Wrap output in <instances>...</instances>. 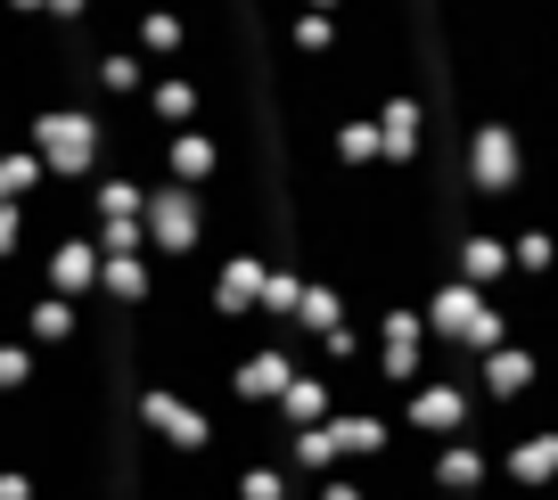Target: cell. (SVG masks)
<instances>
[{
	"mask_svg": "<svg viewBox=\"0 0 558 500\" xmlns=\"http://www.w3.org/2000/svg\"><path fill=\"white\" fill-rule=\"evenodd\" d=\"M296 9H320V17H329V9H337V0H296Z\"/></svg>",
	"mask_w": 558,
	"mask_h": 500,
	"instance_id": "cell-27",
	"label": "cell"
},
{
	"mask_svg": "<svg viewBox=\"0 0 558 500\" xmlns=\"http://www.w3.org/2000/svg\"><path fill=\"white\" fill-rule=\"evenodd\" d=\"M132 418H140L148 435H157L165 451H181V460H197V451L214 443V411H206L197 394H181V386H165V378H157V386H140Z\"/></svg>",
	"mask_w": 558,
	"mask_h": 500,
	"instance_id": "cell-3",
	"label": "cell"
},
{
	"mask_svg": "<svg viewBox=\"0 0 558 500\" xmlns=\"http://www.w3.org/2000/svg\"><path fill=\"white\" fill-rule=\"evenodd\" d=\"M313 500H369V492H362V484H353V476H329V484H320Z\"/></svg>",
	"mask_w": 558,
	"mask_h": 500,
	"instance_id": "cell-25",
	"label": "cell"
},
{
	"mask_svg": "<svg viewBox=\"0 0 558 500\" xmlns=\"http://www.w3.org/2000/svg\"><path fill=\"white\" fill-rule=\"evenodd\" d=\"M288 41H296L304 58H329L337 50V25L320 17V9H296V17H288Z\"/></svg>",
	"mask_w": 558,
	"mask_h": 500,
	"instance_id": "cell-18",
	"label": "cell"
},
{
	"mask_svg": "<svg viewBox=\"0 0 558 500\" xmlns=\"http://www.w3.org/2000/svg\"><path fill=\"white\" fill-rule=\"evenodd\" d=\"M214 173H222V139H214L206 123H181V132H165L157 181H181V190H206Z\"/></svg>",
	"mask_w": 558,
	"mask_h": 500,
	"instance_id": "cell-7",
	"label": "cell"
},
{
	"mask_svg": "<svg viewBox=\"0 0 558 500\" xmlns=\"http://www.w3.org/2000/svg\"><path fill=\"white\" fill-rule=\"evenodd\" d=\"M41 190H50V173H41V156L25 148V139H0V206H34Z\"/></svg>",
	"mask_w": 558,
	"mask_h": 500,
	"instance_id": "cell-12",
	"label": "cell"
},
{
	"mask_svg": "<svg viewBox=\"0 0 558 500\" xmlns=\"http://www.w3.org/2000/svg\"><path fill=\"white\" fill-rule=\"evenodd\" d=\"M34 246V206H0V263H17Z\"/></svg>",
	"mask_w": 558,
	"mask_h": 500,
	"instance_id": "cell-20",
	"label": "cell"
},
{
	"mask_svg": "<svg viewBox=\"0 0 558 500\" xmlns=\"http://www.w3.org/2000/svg\"><path fill=\"white\" fill-rule=\"evenodd\" d=\"M329 402H337L329 378H320V369H296V378H288V394L271 402V418L296 435V427H320V418H329Z\"/></svg>",
	"mask_w": 558,
	"mask_h": 500,
	"instance_id": "cell-11",
	"label": "cell"
},
{
	"mask_svg": "<svg viewBox=\"0 0 558 500\" xmlns=\"http://www.w3.org/2000/svg\"><path fill=\"white\" fill-rule=\"evenodd\" d=\"M17 337H25L34 353H66L74 337H83V304H66V295L34 288V295H25V312H17Z\"/></svg>",
	"mask_w": 558,
	"mask_h": 500,
	"instance_id": "cell-8",
	"label": "cell"
},
{
	"mask_svg": "<svg viewBox=\"0 0 558 500\" xmlns=\"http://www.w3.org/2000/svg\"><path fill=\"white\" fill-rule=\"evenodd\" d=\"M41 17H50V25H83V17H90V0H50Z\"/></svg>",
	"mask_w": 558,
	"mask_h": 500,
	"instance_id": "cell-24",
	"label": "cell"
},
{
	"mask_svg": "<svg viewBox=\"0 0 558 500\" xmlns=\"http://www.w3.org/2000/svg\"><path fill=\"white\" fill-rule=\"evenodd\" d=\"M25 148L41 156V173L66 181V190H83L90 173L107 164V132H99V107L90 99H41L34 115H25Z\"/></svg>",
	"mask_w": 558,
	"mask_h": 500,
	"instance_id": "cell-1",
	"label": "cell"
},
{
	"mask_svg": "<svg viewBox=\"0 0 558 500\" xmlns=\"http://www.w3.org/2000/svg\"><path fill=\"white\" fill-rule=\"evenodd\" d=\"M41 9H50V0H0V17H17V25H34Z\"/></svg>",
	"mask_w": 558,
	"mask_h": 500,
	"instance_id": "cell-26",
	"label": "cell"
},
{
	"mask_svg": "<svg viewBox=\"0 0 558 500\" xmlns=\"http://www.w3.org/2000/svg\"><path fill=\"white\" fill-rule=\"evenodd\" d=\"M34 378H41V353L25 337H0V394H25Z\"/></svg>",
	"mask_w": 558,
	"mask_h": 500,
	"instance_id": "cell-15",
	"label": "cell"
},
{
	"mask_svg": "<svg viewBox=\"0 0 558 500\" xmlns=\"http://www.w3.org/2000/svg\"><path fill=\"white\" fill-rule=\"evenodd\" d=\"M140 107H148V123H157V132H181V123H197V115H206V90H197L181 66H165V74H148Z\"/></svg>",
	"mask_w": 558,
	"mask_h": 500,
	"instance_id": "cell-10",
	"label": "cell"
},
{
	"mask_svg": "<svg viewBox=\"0 0 558 500\" xmlns=\"http://www.w3.org/2000/svg\"><path fill=\"white\" fill-rule=\"evenodd\" d=\"M239 500H296V492H288V467H279V460H246L239 467Z\"/></svg>",
	"mask_w": 558,
	"mask_h": 500,
	"instance_id": "cell-17",
	"label": "cell"
},
{
	"mask_svg": "<svg viewBox=\"0 0 558 500\" xmlns=\"http://www.w3.org/2000/svg\"><path fill=\"white\" fill-rule=\"evenodd\" d=\"M418 148V107L411 99H386V123H378V156H411Z\"/></svg>",
	"mask_w": 558,
	"mask_h": 500,
	"instance_id": "cell-16",
	"label": "cell"
},
{
	"mask_svg": "<svg viewBox=\"0 0 558 500\" xmlns=\"http://www.w3.org/2000/svg\"><path fill=\"white\" fill-rule=\"evenodd\" d=\"M452 418H460V394H444V386H427V394L411 402V427H427V435L452 427Z\"/></svg>",
	"mask_w": 558,
	"mask_h": 500,
	"instance_id": "cell-21",
	"label": "cell"
},
{
	"mask_svg": "<svg viewBox=\"0 0 558 500\" xmlns=\"http://www.w3.org/2000/svg\"><path fill=\"white\" fill-rule=\"evenodd\" d=\"M337 164H345V173H362V164H378V132H369L362 115H353V123H337Z\"/></svg>",
	"mask_w": 558,
	"mask_h": 500,
	"instance_id": "cell-19",
	"label": "cell"
},
{
	"mask_svg": "<svg viewBox=\"0 0 558 500\" xmlns=\"http://www.w3.org/2000/svg\"><path fill=\"white\" fill-rule=\"evenodd\" d=\"M0 500H41V476L34 467H0Z\"/></svg>",
	"mask_w": 558,
	"mask_h": 500,
	"instance_id": "cell-23",
	"label": "cell"
},
{
	"mask_svg": "<svg viewBox=\"0 0 558 500\" xmlns=\"http://www.w3.org/2000/svg\"><path fill=\"white\" fill-rule=\"evenodd\" d=\"M132 50L148 58V66H181V58H190V17H181V9H165V0H148V9H140V25H132Z\"/></svg>",
	"mask_w": 558,
	"mask_h": 500,
	"instance_id": "cell-9",
	"label": "cell"
},
{
	"mask_svg": "<svg viewBox=\"0 0 558 500\" xmlns=\"http://www.w3.org/2000/svg\"><path fill=\"white\" fill-rule=\"evenodd\" d=\"M304 369L296 345H279V337H263L255 353H239V369H230V402H246V411H271L279 394H288V378Z\"/></svg>",
	"mask_w": 558,
	"mask_h": 500,
	"instance_id": "cell-5",
	"label": "cell"
},
{
	"mask_svg": "<svg viewBox=\"0 0 558 500\" xmlns=\"http://www.w3.org/2000/svg\"><path fill=\"white\" fill-rule=\"evenodd\" d=\"M476 181H493V190L509 181V139L501 132H476Z\"/></svg>",
	"mask_w": 558,
	"mask_h": 500,
	"instance_id": "cell-22",
	"label": "cell"
},
{
	"mask_svg": "<svg viewBox=\"0 0 558 500\" xmlns=\"http://www.w3.org/2000/svg\"><path fill=\"white\" fill-rule=\"evenodd\" d=\"M157 263L148 255H99V304H148Z\"/></svg>",
	"mask_w": 558,
	"mask_h": 500,
	"instance_id": "cell-13",
	"label": "cell"
},
{
	"mask_svg": "<svg viewBox=\"0 0 558 500\" xmlns=\"http://www.w3.org/2000/svg\"><path fill=\"white\" fill-rule=\"evenodd\" d=\"M320 427H329L337 460H378L386 451V418L378 411H337V418H320Z\"/></svg>",
	"mask_w": 558,
	"mask_h": 500,
	"instance_id": "cell-14",
	"label": "cell"
},
{
	"mask_svg": "<svg viewBox=\"0 0 558 500\" xmlns=\"http://www.w3.org/2000/svg\"><path fill=\"white\" fill-rule=\"evenodd\" d=\"M34 263H41V288L66 295V304H90V295H99V246H90V230H66V239L34 246Z\"/></svg>",
	"mask_w": 558,
	"mask_h": 500,
	"instance_id": "cell-6",
	"label": "cell"
},
{
	"mask_svg": "<svg viewBox=\"0 0 558 500\" xmlns=\"http://www.w3.org/2000/svg\"><path fill=\"white\" fill-rule=\"evenodd\" d=\"M263 271H271V255L263 246H222V255L206 263V304H214V320H255V295H263Z\"/></svg>",
	"mask_w": 558,
	"mask_h": 500,
	"instance_id": "cell-4",
	"label": "cell"
},
{
	"mask_svg": "<svg viewBox=\"0 0 558 500\" xmlns=\"http://www.w3.org/2000/svg\"><path fill=\"white\" fill-rule=\"evenodd\" d=\"M140 246H148V263L206 255V197L181 190V181H148V197H140Z\"/></svg>",
	"mask_w": 558,
	"mask_h": 500,
	"instance_id": "cell-2",
	"label": "cell"
}]
</instances>
